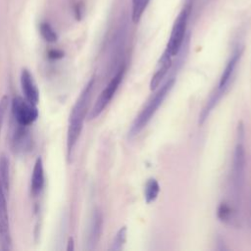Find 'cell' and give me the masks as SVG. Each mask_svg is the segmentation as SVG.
<instances>
[{
  "label": "cell",
  "mask_w": 251,
  "mask_h": 251,
  "mask_svg": "<svg viewBox=\"0 0 251 251\" xmlns=\"http://www.w3.org/2000/svg\"><path fill=\"white\" fill-rule=\"evenodd\" d=\"M94 84L95 75H93L85 84L70 113L67 130V155L69 159L72 158L75 145L80 136L91 95L94 89Z\"/></svg>",
  "instance_id": "cell-1"
},
{
  "label": "cell",
  "mask_w": 251,
  "mask_h": 251,
  "mask_svg": "<svg viewBox=\"0 0 251 251\" xmlns=\"http://www.w3.org/2000/svg\"><path fill=\"white\" fill-rule=\"evenodd\" d=\"M218 250H226L227 249L226 246H225V243H224V240L223 239H219L218 240V245L216 247Z\"/></svg>",
  "instance_id": "cell-24"
},
{
  "label": "cell",
  "mask_w": 251,
  "mask_h": 251,
  "mask_svg": "<svg viewBox=\"0 0 251 251\" xmlns=\"http://www.w3.org/2000/svg\"><path fill=\"white\" fill-rule=\"evenodd\" d=\"M44 186V167L41 157H38L33 166L30 178V192L33 197L38 196Z\"/></svg>",
  "instance_id": "cell-13"
},
{
  "label": "cell",
  "mask_w": 251,
  "mask_h": 251,
  "mask_svg": "<svg viewBox=\"0 0 251 251\" xmlns=\"http://www.w3.org/2000/svg\"><path fill=\"white\" fill-rule=\"evenodd\" d=\"M8 106H9V97L7 95H4L0 99V132H1L3 123H4L6 112L8 110Z\"/></svg>",
  "instance_id": "cell-20"
},
{
  "label": "cell",
  "mask_w": 251,
  "mask_h": 251,
  "mask_svg": "<svg viewBox=\"0 0 251 251\" xmlns=\"http://www.w3.org/2000/svg\"><path fill=\"white\" fill-rule=\"evenodd\" d=\"M125 71H126V66H125V64H123L120 66L116 75L112 77V79L109 81L107 86L102 90L100 95L97 97L93 107L91 108V110L89 112V115H88L89 120L96 119L104 111V109L107 107V105L110 103V101L112 100L113 96L115 95L119 85L121 84V82L123 80Z\"/></svg>",
  "instance_id": "cell-7"
},
{
  "label": "cell",
  "mask_w": 251,
  "mask_h": 251,
  "mask_svg": "<svg viewBox=\"0 0 251 251\" xmlns=\"http://www.w3.org/2000/svg\"><path fill=\"white\" fill-rule=\"evenodd\" d=\"M9 143L15 155L25 156L33 148V138L27 126H23L11 119Z\"/></svg>",
  "instance_id": "cell-6"
},
{
  "label": "cell",
  "mask_w": 251,
  "mask_h": 251,
  "mask_svg": "<svg viewBox=\"0 0 251 251\" xmlns=\"http://www.w3.org/2000/svg\"><path fill=\"white\" fill-rule=\"evenodd\" d=\"M83 12H84V8H83V5L81 3H77L75 7V19L77 21H80L81 18H82V15H83Z\"/></svg>",
  "instance_id": "cell-22"
},
{
  "label": "cell",
  "mask_w": 251,
  "mask_h": 251,
  "mask_svg": "<svg viewBox=\"0 0 251 251\" xmlns=\"http://www.w3.org/2000/svg\"><path fill=\"white\" fill-rule=\"evenodd\" d=\"M236 212L237 210L233 207V205H229L226 202H222L217 209V217L221 222L230 224L233 221Z\"/></svg>",
  "instance_id": "cell-14"
},
{
  "label": "cell",
  "mask_w": 251,
  "mask_h": 251,
  "mask_svg": "<svg viewBox=\"0 0 251 251\" xmlns=\"http://www.w3.org/2000/svg\"><path fill=\"white\" fill-rule=\"evenodd\" d=\"M12 119L23 126H29L38 118L36 105L28 102L25 97L15 96L11 101Z\"/></svg>",
  "instance_id": "cell-8"
},
{
  "label": "cell",
  "mask_w": 251,
  "mask_h": 251,
  "mask_svg": "<svg viewBox=\"0 0 251 251\" xmlns=\"http://www.w3.org/2000/svg\"><path fill=\"white\" fill-rule=\"evenodd\" d=\"M12 248L13 242L6 201V191L0 181V249L9 251Z\"/></svg>",
  "instance_id": "cell-9"
},
{
  "label": "cell",
  "mask_w": 251,
  "mask_h": 251,
  "mask_svg": "<svg viewBox=\"0 0 251 251\" xmlns=\"http://www.w3.org/2000/svg\"><path fill=\"white\" fill-rule=\"evenodd\" d=\"M20 82L24 97L33 105L39 102V90L31 73L27 69H23L20 75Z\"/></svg>",
  "instance_id": "cell-10"
},
{
  "label": "cell",
  "mask_w": 251,
  "mask_h": 251,
  "mask_svg": "<svg viewBox=\"0 0 251 251\" xmlns=\"http://www.w3.org/2000/svg\"><path fill=\"white\" fill-rule=\"evenodd\" d=\"M238 140L234 148L233 159H232V168L230 174V193L232 195L233 207L237 210L244 186L245 179V168H246V156L245 148L243 145V136L244 130L242 123L238 124Z\"/></svg>",
  "instance_id": "cell-2"
},
{
  "label": "cell",
  "mask_w": 251,
  "mask_h": 251,
  "mask_svg": "<svg viewBox=\"0 0 251 251\" xmlns=\"http://www.w3.org/2000/svg\"><path fill=\"white\" fill-rule=\"evenodd\" d=\"M159 192H160V185L158 181L153 177L149 178L146 181L144 186V198L146 203L150 204L153 201H155Z\"/></svg>",
  "instance_id": "cell-16"
},
{
  "label": "cell",
  "mask_w": 251,
  "mask_h": 251,
  "mask_svg": "<svg viewBox=\"0 0 251 251\" xmlns=\"http://www.w3.org/2000/svg\"><path fill=\"white\" fill-rule=\"evenodd\" d=\"M150 0H132L131 19L133 23H138L145 12Z\"/></svg>",
  "instance_id": "cell-18"
},
{
  "label": "cell",
  "mask_w": 251,
  "mask_h": 251,
  "mask_svg": "<svg viewBox=\"0 0 251 251\" xmlns=\"http://www.w3.org/2000/svg\"><path fill=\"white\" fill-rule=\"evenodd\" d=\"M126 233H127V228L126 226L120 227V229L117 231V233L113 239L110 250H113V251L122 250L126 243Z\"/></svg>",
  "instance_id": "cell-19"
},
{
  "label": "cell",
  "mask_w": 251,
  "mask_h": 251,
  "mask_svg": "<svg viewBox=\"0 0 251 251\" xmlns=\"http://www.w3.org/2000/svg\"><path fill=\"white\" fill-rule=\"evenodd\" d=\"M47 55H48V58L51 60H59L64 57V52L60 49H50Z\"/></svg>",
  "instance_id": "cell-21"
},
{
  "label": "cell",
  "mask_w": 251,
  "mask_h": 251,
  "mask_svg": "<svg viewBox=\"0 0 251 251\" xmlns=\"http://www.w3.org/2000/svg\"><path fill=\"white\" fill-rule=\"evenodd\" d=\"M191 0H187L182 10L179 12L178 16L176 17L171 35L167 44L166 49L170 52V54L173 56H176L182 46V43L185 39V33H186V26L188 22V17L191 11Z\"/></svg>",
  "instance_id": "cell-5"
},
{
  "label": "cell",
  "mask_w": 251,
  "mask_h": 251,
  "mask_svg": "<svg viewBox=\"0 0 251 251\" xmlns=\"http://www.w3.org/2000/svg\"><path fill=\"white\" fill-rule=\"evenodd\" d=\"M39 32H40L42 38L48 43H55L58 40L57 32L55 31L53 26L47 22L40 23Z\"/></svg>",
  "instance_id": "cell-17"
},
{
  "label": "cell",
  "mask_w": 251,
  "mask_h": 251,
  "mask_svg": "<svg viewBox=\"0 0 251 251\" xmlns=\"http://www.w3.org/2000/svg\"><path fill=\"white\" fill-rule=\"evenodd\" d=\"M75 249L74 247V238L70 237L68 240V246H67V251H73Z\"/></svg>",
  "instance_id": "cell-23"
},
{
  "label": "cell",
  "mask_w": 251,
  "mask_h": 251,
  "mask_svg": "<svg viewBox=\"0 0 251 251\" xmlns=\"http://www.w3.org/2000/svg\"><path fill=\"white\" fill-rule=\"evenodd\" d=\"M241 54H242V49L240 47H237L234 50L232 56L229 58L228 62L226 63V65L221 75L217 89H215V91L211 94L210 98L208 99V101L206 102L205 106L203 107L202 111L199 114V120H198L199 126H202L205 123V121L209 117L212 110L215 108V106L218 104V102L222 99V97L225 95V93L228 89L231 79H232V76H233V74H234V71H235V68L240 60Z\"/></svg>",
  "instance_id": "cell-3"
},
{
  "label": "cell",
  "mask_w": 251,
  "mask_h": 251,
  "mask_svg": "<svg viewBox=\"0 0 251 251\" xmlns=\"http://www.w3.org/2000/svg\"><path fill=\"white\" fill-rule=\"evenodd\" d=\"M103 226V217L99 210H95L91 216L86 234V249L93 250L99 242Z\"/></svg>",
  "instance_id": "cell-11"
},
{
  "label": "cell",
  "mask_w": 251,
  "mask_h": 251,
  "mask_svg": "<svg viewBox=\"0 0 251 251\" xmlns=\"http://www.w3.org/2000/svg\"><path fill=\"white\" fill-rule=\"evenodd\" d=\"M0 181L7 193L10 187V161L5 154L0 156Z\"/></svg>",
  "instance_id": "cell-15"
},
{
  "label": "cell",
  "mask_w": 251,
  "mask_h": 251,
  "mask_svg": "<svg viewBox=\"0 0 251 251\" xmlns=\"http://www.w3.org/2000/svg\"><path fill=\"white\" fill-rule=\"evenodd\" d=\"M172 64H173L172 63V55L170 54V52L167 49H165L164 53L162 54L161 58L159 59L156 72L151 78L150 90L153 91L159 86V84L161 83V81L163 80L165 75H167L168 71L171 69Z\"/></svg>",
  "instance_id": "cell-12"
},
{
  "label": "cell",
  "mask_w": 251,
  "mask_h": 251,
  "mask_svg": "<svg viewBox=\"0 0 251 251\" xmlns=\"http://www.w3.org/2000/svg\"><path fill=\"white\" fill-rule=\"evenodd\" d=\"M176 78L174 76L167 79V81L163 84V86L158 90V92L152 97L149 102L146 104V106L142 109V111L139 113V115L134 119L129 130H128V137L132 138L136 134H138L145 126L149 123V121L152 119L154 114L156 113L157 109L160 107V105L165 100L166 96L170 92V90L173 88L175 84Z\"/></svg>",
  "instance_id": "cell-4"
}]
</instances>
